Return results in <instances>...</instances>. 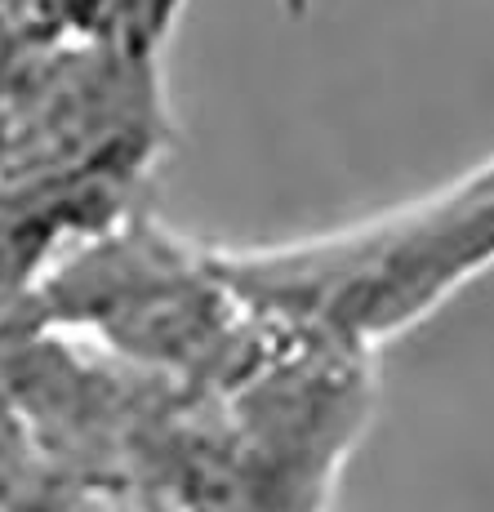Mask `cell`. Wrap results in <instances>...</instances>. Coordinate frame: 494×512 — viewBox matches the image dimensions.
<instances>
[{
  "label": "cell",
  "instance_id": "6da1fadb",
  "mask_svg": "<svg viewBox=\"0 0 494 512\" xmlns=\"http://www.w3.org/2000/svg\"><path fill=\"white\" fill-rule=\"evenodd\" d=\"M210 268L254 317L370 357L494 268V156L348 228L210 250Z\"/></svg>",
  "mask_w": 494,
  "mask_h": 512
},
{
  "label": "cell",
  "instance_id": "7a4b0ae2",
  "mask_svg": "<svg viewBox=\"0 0 494 512\" xmlns=\"http://www.w3.org/2000/svg\"><path fill=\"white\" fill-rule=\"evenodd\" d=\"M41 512H147V508H134L130 499H116V495H103V490H81L72 504H58V508H41Z\"/></svg>",
  "mask_w": 494,
  "mask_h": 512
},
{
  "label": "cell",
  "instance_id": "3957f363",
  "mask_svg": "<svg viewBox=\"0 0 494 512\" xmlns=\"http://www.w3.org/2000/svg\"><path fill=\"white\" fill-rule=\"evenodd\" d=\"M281 5H285V14H290V18H303L316 5V0H281Z\"/></svg>",
  "mask_w": 494,
  "mask_h": 512
}]
</instances>
